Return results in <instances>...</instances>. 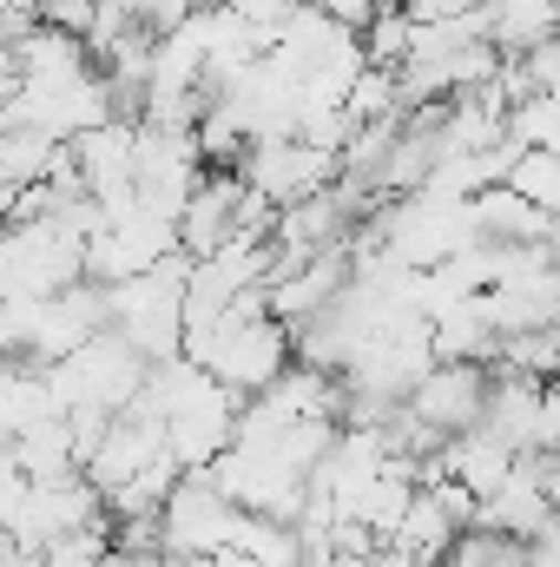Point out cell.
<instances>
[{
	"label": "cell",
	"mask_w": 560,
	"mask_h": 567,
	"mask_svg": "<svg viewBox=\"0 0 560 567\" xmlns=\"http://www.w3.org/2000/svg\"><path fill=\"white\" fill-rule=\"evenodd\" d=\"M245 508L211 482V468H198V475H185L178 488H172V502L158 508V528H165V561H218V555H231L238 548V535H245Z\"/></svg>",
	"instance_id": "obj_1"
},
{
	"label": "cell",
	"mask_w": 560,
	"mask_h": 567,
	"mask_svg": "<svg viewBox=\"0 0 560 567\" xmlns=\"http://www.w3.org/2000/svg\"><path fill=\"white\" fill-rule=\"evenodd\" d=\"M317 7H323L336 27H350V33H370V20H376L390 0H317Z\"/></svg>",
	"instance_id": "obj_5"
},
{
	"label": "cell",
	"mask_w": 560,
	"mask_h": 567,
	"mask_svg": "<svg viewBox=\"0 0 560 567\" xmlns=\"http://www.w3.org/2000/svg\"><path fill=\"white\" fill-rule=\"evenodd\" d=\"M218 7H225V13H238L245 27H258V33L278 47V33L303 13V7H310V0H218Z\"/></svg>",
	"instance_id": "obj_4"
},
{
	"label": "cell",
	"mask_w": 560,
	"mask_h": 567,
	"mask_svg": "<svg viewBox=\"0 0 560 567\" xmlns=\"http://www.w3.org/2000/svg\"><path fill=\"white\" fill-rule=\"evenodd\" d=\"M245 178H251V192H265L278 212H290V205H310L317 192H330V185L343 178V158L323 152V145H310V140H265L251 152Z\"/></svg>",
	"instance_id": "obj_3"
},
{
	"label": "cell",
	"mask_w": 560,
	"mask_h": 567,
	"mask_svg": "<svg viewBox=\"0 0 560 567\" xmlns=\"http://www.w3.org/2000/svg\"><path fill=\"white\" fill-rule=\"evenodd\" d=\"M495 403V363H435L409 396V416L442 442H462L488 423Z\"/></svg>",
	"instance_id": "obj_2"
}]
</instances>
